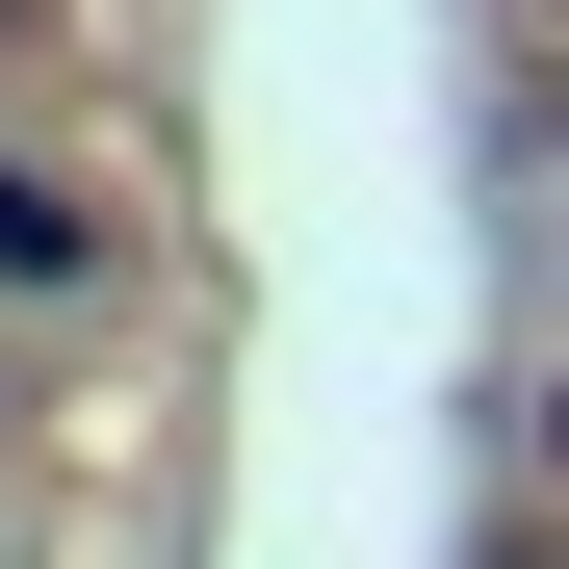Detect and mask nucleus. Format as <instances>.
<instances>
[{"mask_svg": "<svg viewBox=\"0 0 569 569\" xmlns=\"http://www.w3.org/2000/svg\"><path fill=\"white\" fill-rule=\"evenodd\" d=\"M0 259H27V284H78V259H104V208H78V181H27V156H0Z\"/></svg>", "mask_w": 569, "mask_h": 569, "instance_id": "1", "label": "nucleus"}]
</instances>
